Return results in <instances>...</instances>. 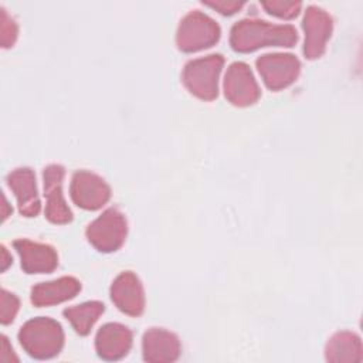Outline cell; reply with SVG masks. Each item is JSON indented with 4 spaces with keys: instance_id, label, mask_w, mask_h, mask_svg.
<instances>
[{
    "instance_id": "1",
    "label": "cell",
    "mask_w": 363,
    "mask_h": 363,
    "mask_svg": "<svg viewBox=\"0 0 363 363\" xmlns=\"http://www.w3.org/2000/svg\"><path fill=\"white\" fill-rule=\"evenodd\" d=\"M298 43L296 30L277 26L259 18H242L231 27L230 45L237 52H252L261 47H294Z\"/></svg>"
},
{
    "instance_id": "2",
    "label": "cell",
    "mask_w": 363,
    "mask_h": 363,
    "mask_svg": "<svg viewBox=\"0 0 363 363\" xmlns=\"http://www.w3.org/2000/svg\"><path fill=\"white\" fill-rule=\"evenodd\" d=\"M18 340L28 356L45 360L61 352L64 346V330L57 320L38 316L27 320L20 328Z\"/></svg>"
},
{
    "instance_id": "3",
    "label": "cell",
    "mask_w": 363,
    "mask_h": 363,
    "mask_svg": "<svg viewBox=\"0 0 363 363\" xmlns=\"http://www.w3.org/2000/svg\"><path fill=\"white\" fill-rule=\"evenodd\" d=\"M224 65L221 54L196 58L184 65L182 81L187 91L203 101H213L218 95V78Z\"/></svg>"
},
{
    "instance_id": "4",
    "label": "cell",
    "mask_w": 363,
    "mask_h": 363,
    "mask_svg": "<svg viewBox=\"0 0 363 363\" xmlns=\"http://www.w3.org/2000/svg\"><path fill=\"white\" fill-rule=\"evenodd\" d=\"M220 37V26L210 16L193 10L180 20L176 44L183 52H196L213 47L218 43Z\"/></svg>"
},
{
    "instance_id": "5",
    "label": "cell",
    "mask_w": 363,
    "mask_h": 363,
    "mask_svg": "<svg viewBox=\"0 0 363 363\" xmlns=\"http://www.w3.org/2000/svg\"><path fill=\"white\" fill-rule=\"evenodd\" d=\"M128 234L125 216L115 207L106 208L85 230L89 244L101 252H113L122 247Z\"/></svg>"
},
{
    "instance_id": "6",
    "label": "cell",
    "mask_w": 363,
    "mask_h": 363,
    "mask_svg": "<svg viewBox=\"0 0 363 363\" xmlns=\"http://www.w3.org/2000/svg\"><path fill=\"white\" fill-rule=\"evenodd\" d=\"M257 69L271 91H281L294 84L301 72V62L294 54H264L255 61Z\"/></svg>"
},
{
    "instance_id": "7",
    "label": "cell",
    "mask_w": 363,
    "mask_h": 363,
    "mask_svg": "<svg viewBox=\"0 0 363 363\" xmlns=\"http://www.w3.org/2000/svg\"><path fill=\"white\" fill-rule=\"evenodd\" d=\"M69 193L75 206L91 211L101 208L111 199V187L106 182L88 170H78L72 174Z\"/></svg>"
},
{
    "instance_id": "8",
    "label": "cell",
    "mask_w": 363,
    "mask_h": 363,
    "mask_svg": "<svg viewBox=\"0 0 363 363\" xmlns=\"http://www.w3.org/2000/svg\"><path fill=\"white\" fill-rule=\"evenodd\" d=\"M302 28L305 33L303 55L308 60H316L323 55L326 43L332 35L333 20L332 17L318 6H308L302 20Z\"/></svg>"
},
{
    "instance_id": "9",
    "label": "cell",
    "mask_w": 363,
    "mask_h": 363,
    "mask_svg": "<svg viewBox=\"0 0 363 363\" xmlns=\"http://www.w3.org/2000/svg\"><path fill=\"white\" fill-rule=\"evenodd\" d=\"M223 86L227 101L240 108L254 105L261 95L251 68L241 61L233 62L228 67Z\"/></svg>"
},
{
    "instance_id": "10",
    "label": "cell",
    "mask_w": 363,
    "mask_h": 363,
    "mask_svg": "<svg viewBox=\"0 0 363 363\" xmlns=\"http://www.w3.org/2000/svg\"><path fill=\"white\" fill-rule=\"evenodd\" d=\"M65 170L61 164H48L43 172L45 217L52 224H68L72 221V211L67 206L62 194V180Z\"/></svg>"
},
{
    "instance_id": "11",
    "label": "cell",
    "mask_w": 363,
    "mask_h": 363,
    "mask_svg": "<svg viewBox=\"0 0 363 363\" xmlns=\"http://www.w3.org/2000/svg\"><path fill=\"white\" fill-rule=\"evenodd\" d=\"M111 299L115 306L129 315L140 316L145 311V291L140 279L132 271L121 272L111 285Z\"/></svg>"
},
{
    "instance_id": "12",
    "label": "cell",
    "mask_w": 363,
    "mask_h": 363,
    "mask_svg": "<svg viewBox=\"0 0 363 363\" xmlns=\"http://www.w3.org/2000/svg\"><path fill=\"white\" fill-rule=\"evenodd\" d=\"M13 247L20 257L21 268L26 274H48L58 267L57 251L48 244L20 238L13 242Z\"/></svg>"
},
{
    "instance_id": "13",
    "label": "cell",
    "mask_w": 363,
    "mask_h": 363,
    "mask_svg": "<svg viewBox=\"0 0 363 363\" xmlns=\"http://www.w3.org/2000/svg\"><path fill=\"white\" fill-rule=\"evenodd\" d=\"M182 345L179 337L166 329L150 328L142 337L143 360L149 363H169L179 359Z\"/></svg>"
},
{
    "instance_id": "14",
    "label": "cell",
    "mask_w": 363,
    "mask_h": 363,
    "mask_svg": "<svg viewBox=\"0 0 363 363\" xmlns=\"http://www.w3.org/2000/svg\"><path fill=\"white\" fill-rule=\"evenodd\" d=\"M7 186L17 199L18 211L24 217H35L41 210L35 174L30 167H18L7 174Z\"/></svg>"
},
{
    "instance_id": "15",
    "label": "cell",
    "mask_w": 363,
    "mask_h": 363,
    "mask_svg": "<svg viewBox=\"0 0 363 363\" xmlns=\"http://www.w3.org/2000/svg\"><path fill=\"white\" fill-rule=\"evenodd\" d=\"M132 330L116 322L105 323L95 336V349L104 360H119L125 357L132 347Z\"/></svg>"
},
{
    "instance_id": "16",
    "label": "cell",
    "mask_w": 363,
    "mask_h": 363,
    "mask_svg": "<svg viewBox=\"0 0 363 363\" xmlns=\"http://www.w3.org/2000/svg\"><path fill=\"white\" fill-rule=\"evenodd\" d=\"M81 282L74 277H61L48 282H40L31 288V303L34 306H51L77 296Z\"/></svg>"
},
{
    "instance_id": "17",
    "label": "cell",
    "mask_w": 363,
    "mask_h": 363,
    "mask_svg": "<svg viewBox=\"0 0 363 363\" xmlns=\"http://www.w3.org/2000/svg\"><path fill=\"white\" fill-rule=\"evenodd\" d=\"M360 336L342 330L336 332L326 343L325 359L332 363H360L363 357Z\"/></svg>"
},
{
    "instance_id": "18",
    "label": "cell",
    "mask_w": 363,
    "mask_h": 363,
    "mask_svg": "<svg viewBox=\"0 0 363 363\" xmlns=\"http://www.w3.org/2000/svg\"><path fill=\"white\" fill-rule=\"evenodd\" d=\"M105 312V305L99 301H89L65 308L62 315L79 336H86L99 316Z\"/></svg>"
},
{
    "instance_id": "19",
    "label": "cell",
    "mask_w": 363,
    "mask_h": 363,
    "mask_svg": "<svg viewBox=\"0 0 363 363\" xmlns=\"http://www.w3.org/2000/svg\"><path fill=\"white\" fill-rule=\"evenodd\" d=\"M261 6L267 10L268 14L275 16L278 18L291 20L296 17L301 11L302 3L301 1H284V0H269L262 1Z\"/></svg>"
},
{
    "instance_id": "20",
    "label": "cell",
    "mask_w": 363,
    "mask_h": 363,
    "mask_svg": "<svg viewBox=\"0 0 363 363\" xmlns=\"http://www.w3.org/2000/svg\"><path fill=\"white\" fill-rule=\"evenodd\" d=\"M18 35L17 23L9 16L4 7H0V44L3 48L14 45Z\"/></svg>"
},
{
    "instance_id": "21",
    "label": "cell",
    "mask_w": 363,
    "mask_h": 363,
    "mask_svg": "<svg viewBox=\"0 0 363 363\" xmlns=\"http://www.w3.org/2000/svg\"><path fill=\"white\" fill-rule=\"evenodd\" d=\"M18 308H20L18 298L14 294H11V292H9L3 288L1 289V306H0V320H1V323L3 325H10L14 320V318L18 312Z\"/></svg>"
},
{
    "instance_id": "22",
    "label": "cell",
    "mask_w": 363,
    "mask_h": 363,
    "mask_svg": "<svg viewBox=\"0 0 363 363\" xmlns=\"http://www.w3.org/2000/svg\"><path fill=\"white\" fill-rule=\"evenodd\" d=\"M204 6L211 7L217 10L223 16H231L235 14L238 10L244 7V1H235V0H214V1H203Z\"/></svg>"
},
{
    "instance_id": "23",
    "label": "cell",
    "mask_w": 363,
    "mask_h": 363,
    "mask_svg": "<svg viewBox=\"0 0 363 363\" xmlns=\"http://www.w3.org/2000/svg\"><path fill=\"white\" fill-rule=\"evenodd\" d=\"M1 353H0V360L1 362H18V357L14 354L11 346L9 345L7 337L3 335L1 336Z\"/></svg>"
},
{
    "instance_id": "24",
    "label": "cell",
    "mask_w": 363,
    "mask_h": 363,
    "mask_svg": "<svg viewBox=\"0 0 363 363\" xmlns=\"http://www.w3.org/2000/svg\"><path fill=\"white\" fill-rule=\"evenodd\" d=\"M11 262H13L11 255H9V252H7L6 247H4V245H1V271H6V269H7V267H9Z\"/></svg>"
},
{
    "instance_id": "25",
    "label": "cell",
    "mask_w": 363,
    "mask_h": 363,
    "mask_svg": "<svg viewBox=\"0 0 363 363\" xmlns=\"http://www.w3.org/2000/svg\"><path fill=\"white\" fill-rule=\"evenodd\" d=\"M10 213H11V208L9 207V204H7V201H6V197H4V194H3V211H1V218H3V221L9 217Z\"/></svg>"
}]
</instances>
